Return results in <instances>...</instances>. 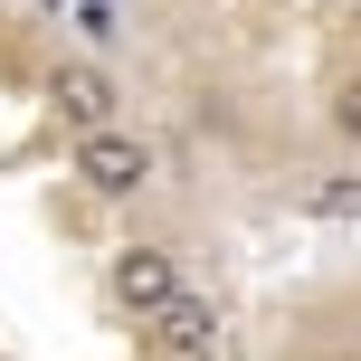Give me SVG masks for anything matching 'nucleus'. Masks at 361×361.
<instances>
[{
	"label": "nucleus",
	"instance_id": "obj_1",
	"mask_svg": "<svg viewBox=\"0 0 361 361\" xmlns=\"http://www.w3.org/2000/svg\"><path fill=\"white\" fill-rule=\"evenodd\" d=\"M152 171H162V152H152L133 124L76 133V152H67V180H86L95 200H133V190H152Z\"/></svg>",
	"mask_w": 361,
	"mask_h": 361
},
{
	"label": "nucleus",
	"instance_id": "obj_2",
	"mask_svg": "<svg viewBox=\"0 0 361 361\" xmlns=\"http://www.w3.org/2000/svg\"><path fill=\"white\" fill-rule=\"evenodd\" d=\"M105 295L133 314V324H152V314L180 295V257L162 247V238H133V247H114V267H105Z\"/></svg>",
	"mask_w": 361,
	"mask_h": 361
},
{
	"label": "nucleus",
	"instance_id": "obj_3",
	"mask_svg": "<svg viewBox=\"0 0 361 361\" xmlns=\"http://www.w3.org/2000/svg\"><path fill=\"white\" fill-rule=\"evenodd\" d=\"M48 105L67 114L76 133L124 124V86H114V67H105V57H57V67H48Z\"/></svg>",
	"mask_w": 361,
	"mask_h": 361
},
{
	"label": "nucleus",
	"instance_id": "obj_4",
	"mask_svg": "<svg viewBox=\"0 0 361 361\" xmlns=\"http://www.w3.org/2000/svg\"><path fill=\"white\" fill-rule=\"evenodd\" d=\"M143 343H152V361H219V305L180 286L171 305L143 324Z\"/></svg>",
	"mask_w": 361,
	"mask_h": 361
},
{
	"label": "nucleus",
	"instance_id": "obj_5",
	"mask_svg": "<svg viewBox=\"0 0 361 361\" xmlns=\"http://www.w3.org/2000/svg\"><path fill=\"white\" fill-rule=\"evenodd\" d=\"M324 124H333V143H352V152H361V76H343V86H333Z\"/></svg>",
	"mask_w": 361,
	"mask_h": 361
},
{
	"label": "nucleus",
	"instance_id": "obj_6",
	"mask_svg": "<svg viewBox=\"0 0 361 361\" xmlns=\"http://www.w3.org/2000/svg\"><path fill=\"white\" fill-rule=\"evenodd\" d=\"M76 38H86V48H114V0H86V10H76Z\"/></svg>",
	"mask_w": 361,
	"mask_h": 361
}]
</instances>
